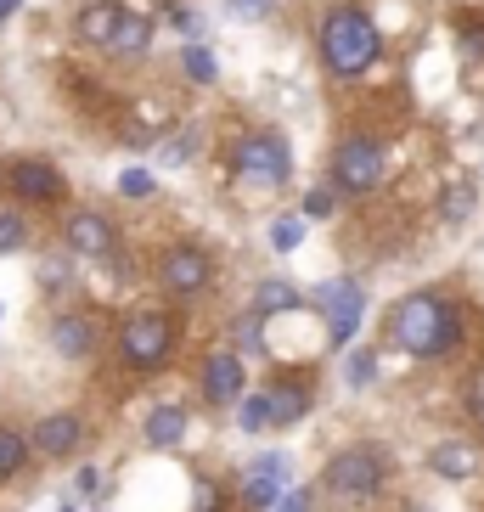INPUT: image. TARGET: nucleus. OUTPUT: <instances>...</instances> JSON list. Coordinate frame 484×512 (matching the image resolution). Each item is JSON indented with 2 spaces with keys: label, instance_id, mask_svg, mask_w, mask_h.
I'll use <instances>...</instances> for the list:
<instances>
[{
  "label": "nucleus",
  "instance_id": "f257e3e1",
  "mask_svg": "<svg viewBox=\"0 0 484 512\" xmlns=\"http://www.w3.org/2000/svg\"><path fill=\"white\" fill-rule=\"evenodd\" d=\"M383 332L411 361H445V355L462 349V310H456V299L423 287V293H406V299L394 304Z\"/></svg>",
  "mask_w": 484,
  "mask_h": 512
},
{
  "label": "nucleus",
  "instance_id": "f03ea898",
  "mask_svg": "<svg viewBox=\"0 0 484 512\" xmlns=\"http://www.w3.org/2000/svg\"><path fill=\"white\" fill-rule=\"evenodd\" d=\"M316 57H321V68L333 79H344V85L372 74L378 57H383V34H378V23H372V12H366V6H333L316 29Z\"/></svg>",
  "mask_w": 484,
  "mask_h": 512
},
{
  "label": "nucleus",
  "instance_id": "7ed1b4c3",
  "mask_svg": "<svg viewBox=\"0 0 484 512\" xmlns=\"http://www.w3.org/2000/svg\"><path fill=\"white\" fill-rule=\"evenodd\" d=\"M389 484V451L372 445V439H355L333 462L321 467V496L338 501V507H372Z\"/></svg>",
  "mask_w": 484,
  "mask_h": 512
},
{
  "label": "nucleus",
  "instance_id": "20e7f679",
  "mask_svg": "<svg viewBox=\"0 0 484 512\" xmlns=\"http://www.w3.org/2000/svg\"><path fill=\"white\" fill-rule=\"evenodd\" d=\"M226 164H231V181L237 186H248V192H276L293 175V147L282 130H248V136L231 141Z\"/></svg>",
  "mask_w": 484,
  "mask_h": 512
},
{
  "label": "nucleus",
  "instance_id": "39448f33",
  "mask_svg": "<svg viewBox=\"0 0 484 512\" xmlns=\"http://www.w3.org/2000/svg\"><path fill=\"white\" fill-rule=\"evenodd\" d=\"M383 181H389V152H383V141L366 136V130H349L333 147V158H327V186L338 197H372Z\"/></svg>",
  "mask_w": 484,
  "mask_h": 512
},
{
  "label": "nucleus",
  "instance_id": "423d86ee",
  "mask_svg": "<svg viewBox=\"0 0 484 512\" xmlns=\"http://www.w3.org/2000/svg\"><path fill=\"white\" fill-rule=\"evenodd\" d=\"M181 349V321L169 310H136L119 321V355L130 372H164Z\"/></svg>",
  "mask_w": 484,
  "mask_h": 512
},
{
  "label": "nucleus",
  "instance_id": "0eeeda50",
  "mask_svg": "<svg viewBox=\"0 0 484 512\" xmlns=\"http://www.w3.org/2000/svg\"><path fill=\"white\" fill-rule=\"evenodd\" d=\"M304 304H316L321 316H327V344L349 349V338L361 332V316H366V287L355 276H333V282H321Z\"/></svg>",
  "mask_w": 484,
  "mask_h": 512
},
{
  "label": "nucleus",
  "instance_id": "6e6552de",
  "mask_svg": "<svg viewBox=\"0 0 484 512\" xmlns=\"http://www.w3.org/2000/svg\"><path fill=\"white\" fill-rule=\"evenodd\" d=\"M158 282H164L169 299H197V293H209L214 287L209 248H197V242H169L164 254H158Z\"/></svg>",
  "mask_w": 484,
  "mask_h": 512
},
{
  "label": "nucleus",
  "instance_id": "1a4fd4ad",
  "mask_svg": "<svg viewBox=\"0 0 484 512\" xmlns=\"http://www.w3.org/2000/svg\"><path fill=\"white\" fill-rule=\"evenodd\" d=\"M0 181L17 203H62V192H68V181H62V169L51 158H12Z\"/></svg>",
  "mask_w": 484,
  "mask_h": 512
},
{
  "label": "nucleus",
  "instance_id": "9d476101",
  "mask_svg": "<svg viewBox=\"0 0 484 512\" xmlns=\"http://www.w3.org/2000/svg\"><path fill=\"white\" fill-rule=\"evenodd\" d=\"M265 406H271V428H293V422L310 417V406H316V372H276L271 383H265Z\"/></svg>",
  "mask_w": 484,
  "mask_h": 512
},
{
  "label": "nucleus",
  "instance_id": "9b49d317",
  "mask_svg": "<svg viewBox=\"0 0 484 512\" xmlns=\"http://www.w3.org/2000/svg\"><path fill=\"white\" fill-rule=\"evenodd\" d=\"M242 383H248V366H242V355H231V349H214L209 361H203V372H197V394H203V406H214V411L237 406Z\"/></svg>",
  "mask_w": 484,
  "mask_h": 512
},
{
  "label": "nucleus",
  "instance_id": "f8f14e48",
  "mask_svg": "<svg viewBox=\"0 0 484 512\" xmlns=\"http://www.w3.org/2000/svg\"><path fill=\"white\" fill-rule=\"evenodd\" d=\"M293 456L288 451H265L259 462H248V473H242V507L248 512H271L276 501H282V479H288Z\"/></svg>",
  "mask_w": 484,
  "mask_h": 512
},
{
  "label": "nucleus",
  "instance_id": "ddd939ff",
  "mask_svg": "<svg viewBox=\"0 0 484 512\" xmlns=\"http://www.w3.org/2000/svg\"><path fill=\"white\" fill-rule=\"evenodd\" d=\"M62 242H68V254H79V259H113L119 254V226L96 209H79V214H68Z\"/></svg>",
  "mask_w": 484,
  "mask_h": 512
},
{
  "label": "nucleus",
  "instance_id": "4468645a",
  "mask_svg": "<svg viewBox=\"0 0 484 512\" xmlns=\"http://www.w3.org/2000/svg\"><path fill=\"white\" fill-rule=\"evenodd\" d=\"M79 445H85V422H79V411H46V417L34 422V434H29V451L46 456V462L74 456Z\"/></svg>",
  "mask_w": 484,
  "mask_h": 512
},
{
  "label": "nucleus",
  "instance_id": "2eb2a0df",
  "mask_svg": "<svg viewBox=\"0 0 484 512\" xmlns=\"http://www.w3.org/2000/svg\"><path fill=\"white\" fill-rule=\"evenodd\" d=\"M51 349H57L62 361H91L96 355V316L62 310V316L51 321Z\"/></svg>",
  "mask_w": 484,
  "mask_h": 512
},
{
  "label": "nucleus",
  "instance_id": "dca6fc26",
  "mask_svg": "<svg viewBox=\"0 0 484 512\" xmlns=\"http://www.w3.org/2000/svg\"><path fill=\"white\" fill-rule=\"evenodd\" d=\"M428 467H434L445 484H468V479H479L484 451L473 445V439H439L434 451H428Z\"/></svg>",
  "mask_w": 484,
  "mask_h": 512
},
{
  "label": "nucleus",
  "instance_id": "f3484780",
  "mask_svg": "<svg viewBox=\"0 0 484 512\" xmlns=\"http://www.w3.org/2000/svg\"><path fill=\"white\" fill-rule=\"evenodd\" d=\"M186 428H192V411L175 406V400H164V406H152L147 422H141V439H147L152 451H175L186 439Z\"/></svg>",
  "mask_w": 484,
  "mask_h": 512
},
{
  "label": "nucleus",
  "instance_id": "a211bd4d",
  "mask_svg": "<svg viewBox=\"0 0 484 512\" xmlns=\"http://www.w3.org/2000/svg\"><path fill=\"white\" fill-rule=\"evenodd\" d=\"M119 0H85L74 17V34H79V46H96L107 51V40H113V29H119Z\"/></svg>",
  "mask_w": 484,
  "mask_h": 512
},
{
  "label": "nucleus",
  "instance_id": "6ab92c4d",
  "mask_svg": "<svg viewBox=\"0 0 484 512\" xmlns=\"http://www.w3.org/2000/svg\"><path fill=\"white\" fill-rule=\"evenodd\" d=\"M107 51H113V57H147L152 51V17L141 12V6H124L119 29H113V40H107Z\"/></svg>",
  "mask_w": 484,
  "mask_h": 512
},
{
  "label": "nucleus",
  "instance_id": "aec40b11",
  "mask_svg": "<svg viewBox=\"0 0 484 512\" xmlns=\"http://www.w3.org/2000/svg\"><path fill=\"white\" fill-rule=\"evenodd\" d=\"M293 310H304V293L293 282H282V276H265V282L254 287V316L276 321V316H293Z\"/></svg>",
  "mask_w": 484,
  "mask_h": 512
},
{
  "label": "nucleus",
  "instance_id": "412c9836",
  "mask_svg": "<svg viewBox=\"0 0 484 512\" xmlns=\"http://www.w3.org/2000/svg\"><path fill=\"white\" fill-rule=\"evenodd\" d=\"M473 203H479L473 181H451L445 192H439V220H445V226H468V220H473Z\"/></svg>",
  "mask_w": 484,
  "mask_h": 512
},
{
  "label": "nucleus",
  "instance_id": "4be33fe9",
  "mask_svg": "<svg viewBox=\"0 0 484 512\" xmlns=\"http://www.w3.org/2000/svg\"><path fill=\"white\" fill-rule=\"evenodd\" d=\"M304 237H310V220H304V214H276L271 220V248L276 254H299Z\"/></svg>",
  "mask_w": 484,
  "mask_h": 512
},
{
  "label": "nucleus",
  "instance_id": "5701e85b",
  "mask_svg": "<svg viewBox=\"0 0 484 512\" xmlns=\"http://www.w3.org/2000/svg\"><path fill=\"white\" fill-rule=\"evenodd\" d=\"M181 68L192 85H214L220 79V62H214V51L203 46V40H192V46H181Z\"/></svg>",
  "mask_w": 484,
  "mask_h": 512
},
{
  "label": "nucleus",
  "instance_id": "b1692460",
  "mask_svg": "<svg viewBox=\"0 0 484 512\" xmlns=\"http://www.w3.org/2000/svg\"><path fill=\"white\" fill-rule=\"evenodd\" d=\"M29 462V434H17V428H0V484L17 479Z\"/></svg>",
  "mask_w": 484,
  "mask_h": 512
},
{
  "label": "nucleus",
  "instance_id": "393cba45",
  "mask_svg": "<svg viewBox=\"0 0 484 512\" xmlns=\"http://www.w3.org/2000/svg\"><path fill=\"white\" fill-rule=\"evenodd\" d=\"M372 377H378V355H372V349H349L344 355V383L349 389H372Z\"/></svg>",
  "mask_w": 484,
  "mask_h": 512
},
{
  "label": "nucleus",
  "instance_id": "a878e982",
  "mask_svg": "<svg viewBox=\"0 0 484 512\" xmlns=\"http://www.w3.org/2000/svg\"><path fill=\"white\" fill-rule=\"evenodd\" d=\"M192 152H197V130H175V136H164V147H158V164L181 169V164H192Z\"/></svg>",
  "mask_w": 484,
  "mask_h": 512
},
{
  "label": "nucleus",
  "instance_id": "bb28decb",
  "mask_svg": "<svg viewBox=\"0 0 484 512\" xmlns=\"http://www.w3.org/2000/svg\"><path fill=\"white\" fill-rule=\"evenodd\" d=\"M237 428L242 434H265V428H271V406H265V394H242L237 400Z\"/></svg>",
  "mask_w": 484,
  "mask_h": 512
},
{
  "label": "nucleus",
  "instance_id": "cd10ccee",
  "mask_svg": "<svg viewBox=\"0 0 484 512\" xmlns=\"http://www.w3.org/2000/svg\"><path fill=\"white\" fill-rule=\"evenodd\" d=\"M299 214H304V220H333V214H338V192H333V186H310V192L299 197Z\"/></svg>",
  "mask_w": 484,
  "mask_h": 512
},
{
  "label": "nucleus",
  "instance_id": "c85d7f7f",
  "mask_svg": "<svg viewBox=\"0 0 484 512\" xmlns=\"http://www.w3.org/2000/svg\"><path fill=\"white\" fill-rule=\"evenodd\" d=\"M17 248H29V220L17 209H0V254H17Z\"/></svg>",
  "mask_w": 484,
  "mask_h": 512
},
{
  "label": "nucleus",
  "instance_id": "c756f323",
  "mask_svg": "<svg viewBox=\"0 0 484 512\" xmlns=\"http://www.w3.org/2000/svg\"><path fill=\"white\" fill-rule=\"evenodd\" d=\"M456 46L468 62H484V17H462L456 23Z\"/></svg>",
  "mask_w": 484,
  "mask_h": 512
},
{
  "label": "nucleus",
  "instance_id": "7c9ffc66",
  "mask_svg": "<svg viewBox=\"0 0 484 512\" xmlns=\"http://www.w3.org/2000/svg\"><path fill=\"white\" fill-rule=\"evenodd\" d=\"M231 332H237L242 349H265V316H254V310H242V316L231 321Z\"/></svg>",
  "mask_w": 484,
  "mask_h": 512
},
{
  "label": "nucleus",
  "instance_id": "2f4dec72",
  "mask_svg": "<svg viewBox=\"0 0 484 512\" xmlns=\"http://www.w3.org/2000/svg\"><path fill=\"white\" fill-rule=\"evenodd\" d=\"M152 192H158V181H152L147 169H124L119 175V197H130V203H147Z\"/></svg>",
  "mask_w": 484,
  "mask_h": 512
},
{
  "label": "nucleus",
  "instance_id": "473e14b6",
  "mask_svg": "<svg viewBox=\"0 0 484 512\" xmlns=\"http://www.w3.org/2000/svg\"><path fill=\"white\" fill-rule=\"evenodd\" d=\"M226 12L237 17V23H265V17L276 12V0H226Z\"/></svg>",
  "mask_w": 484,
  "mask_h": 512
},
{
  "label": "nucleus",
  "instance_id": "72a5a7b5",
  "mask_svg": "<svg viewBox=\"0 0 484 512\" xmlns=\"http://www.w3.org/2000/svg\"><path fill=\"white\" fill-rule=\"evenodd\" d=\"M192 512H231V501L220 496L209 479H203V484H197V507H192Z\"/></svg>",
  "mask_w": 484,
  "mask_h": 512
},
{
  "label": "nucleus",
  "instance_id": "f704fd0d",
  "mask_svg": "<svg viewBox=\"0 0 484 512\" xmlns=\"http://www.w3.org/2000/svg\"><path fill=\"white\" fill-rule=\"evenodd\" d=\"M310 507H316V490H282V501L271 512H310Z\"/></svg>",
  "mask_w": 484,
  "mask_h": 512
},
{
  "label": "nucleus",
  "instance_id": "c9c22d12",
  "mask_svg": "<svg viewBox=\"0 0 484 512\" xmlns=\"http://www.w3.org/2000/svg\"><path fill=\"white\" fill-rule=\"evenodd\" d=\"M468 411H473V417H484V366L473 372V383H468Z\"/></svg>",
  "mask_w": 484,
  "mask_h": 512
},
{
  "label": "nucleus",
  "instance_id": "e433bc0d",
  "mask_svg": "<svg viewBox=\"0 0 484 512\" xmlns=\"http://www.w3.org/2000/svg\"><path fill=\"white\" fill-rule=\"evenodd\" d=\"M96 484H102V473H96V467H79V479H74L79 496H96Z\"/></svg>",
  "mask_w": 484,
  "mask_h": 512
},
{
  "label": "nucleus",
  "instance_id": "4c0bfd02",
  "mask_svg": "<svg viewBox=\"0 0 484 512\" xmlns=\"http://www.w3.org/2000/svg\"><path fill=\"white\" fill-rule=\"evenodd\" d=\"M169 23H175L181 34H197V17H192V12H181V6H169Z\"/></svg>",
  "mask_w": 484,
  "mask_h": 512
},
{
  "label": "nucleus",
  "instance_id": "58836bf2",
  "mask_svg": "<svg viewBox=\"0 0 484 512\" xmlns=\"http://www.w3.org/2000/svg\"><path fill=\"white\" fill-rule=\"evenodd\" d=\"M68 282V265H57V259H46V287H62Z\"/></svg>",
  "mask_w": 484,
  "mask_h": 512
},
{
  "label": "nucleus",
  "instance_id": "ea45409f",
  "mask_svg": "<svg viewBox=\"0 0 484 512\" xmlns=\"http://www.w3.org/2000/svg\"><path fill=\"white\" fill-rule=\"evenodd\" d=\"M17 6H23V0H0V23H6V17L17 12Z\"/></svg>",
  "mask_w": 484,
  "mask_h": 512
},
{
  "label": "nucleus",
  "instance_id": "a19ab883",
  "mask_svg": "<svg viewBox=\"0 0 484 512\" xmlns=\"http://www.w3.org/2000/svg\"><path fill=\"white\" fill-rule=\"evenodd\" d=\"M406 512H428V507H406Z\"/></svg>",
  "mask_w": 484,
  "mask_h": 512
},
{
  "label": "nucleus",
  "instance_id": "79ce46f5",
  "mask_svg": "<svg viewBox=\"0 0 484 512\" xmlns=\"http://www.w3.org/2000/svg\"><path fill=\"white\" fill-rule=\"evenodd\" d=\"M62 512H74V507H62Z\"/></svg>",
  "mask_w": 484,
  "mask_h": 512
}]
</instances>
